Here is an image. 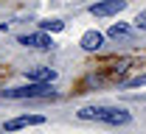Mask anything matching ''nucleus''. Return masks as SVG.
Returning a JSON list of instances; mask_svg holds the SVG:
<instances>
[{
	"mask_svg": "<svg viewBox=\"0 0 146 134\" xmlns=\"http://www.w3.org/2000/svg\"><path fill=\"white\" fill-rule=\"evenodd\" d=\"M79 117L82 120H96V123H107V126H127V123H132V115L127 109L107 106V103L84 106V109H79Z\"/></svg>",
	"mask_w": 146,
	"mask_h": 134,
	"instance_id": "f257e3e1",
	"label": "nucleus"
},
{
	"mask_svg": "<svg viewBox=\"0 0 146 134\" xmlns=\"http://www.w3.org/2000/svg\"><path fill=\"white\" fill-rule=\"evenodd\" d=\"M54 81H31L25 87H11V90H3L0 95L9 98V101H31V98H56V90L51 87Z\"/></svg>",
	"mask_w": 146,
	"mask_h": 134,
	"instance_id": "f03ea898",
	"label": "nucleus"
},
{
	"mask_svg": "<svg viewBox=\"0 0 146 134\" xmlns=\"http://www.w3.org/2000/svg\"><path fill=\"white\" fill-rule=\"evenodd\" d=\"M127 8V0H101V3H93L90 14L93 17H110V14H118Z\"/></svg>",
	"mask_w": 146,
	"mask_h": 134,
	"instance_id": "7ed1b4c3",
	"label": "nucleus"
},
{
	"mask_svg": "<svg viewBox=\"0 0 146 134\" xmlns=\"http://www.w3.org/2000/svg\"><path fill=\"white\" fill-rule=\"evenodd\" d=\"M20 45H25V48H39V50H48V48H54V39L48 37L45 31H36V34H23V37H20Z\"/></svg>",
	"mask_w": 146,
	"mask_h": 134,
	"instance_id": "20e7f679",
	"label": "nucleus"
},
{
	"mask_svg": "<svg viewBox=\"0 0 146 134\" xmlns=\"http://www.w3.org/2000/svg\"><path fill=\"white\" fill-rule=\"evenodd\" d=\"M45 117L42 115H23V117H14L6 123V131H17V129H25V126H42Z\"/></svg>",
	"mask_w": 146,
	"mask_h": 134,
	"instance_id": "39448f33",
	"label": "nucleus"
},
{
	"mask_svg": "<svg viewBox=\"0 0 146 134\" xmlns=\"http://www.w3.org/2000/svg\"><path fill=\"white\" fill-rule=\"evenodd\" d=\"M101 45H104V34H98V31H84V34H82V48H84V50H98V48H101Z\"/></svg>",
	"mask_w": 146,
	"mask_h": 134,
	"instance_id": "423d86ee",
	"label": "nucleus"
},
{
	"mask_svg": "<svg viewBox=\"0 0 146 134\" xmlns=\"http://www.w3.org/2000/svg\"><path fill=\"white\" fill-rule=\"evenodd\" d=\"M25 76H28V81H56V70H51V67H31Z\"/></svg>",
	"mask_w": 146,
	"mask_h": 134,
	"instance_id": "0eeeda50",
	"label": "nucleus"
},
{
	"mask_svg": "<svg viewBox=\"0 0 146 134\" xmlns=\"http://www.w3.org/2000/svg\"><path fill=\"white\" fill-rule=\"evenodd\" d=\"M107 37H112V39H127V37H132V28H129L127 22H115V25H110Z\"/></svg>",
	"mask_w": 146,
	"mask_h": 134,
	"instance_id": "6e6552de",
	"label": "nucleus"
},
{
	"mask_svg": "<svg viewBox=\"0 0 146 134\" xmlns=\"http://www.w3.org/2000/svg\"><path fill=\"white\" fill-rule=\"evenodd\" d=\"M39 25H42V31H62V28H65V22H62V20H45V22H39Z\"/></svg>",
	"mask_w": 146,
	"mask_h": 134,
	"instance_id": "1a4fd4ad",
	"label": "nucleus"
},
{
	"mask_svg": "<svg viewBox=\"0 0 146 134\" xmlns=\"http://www.w3.org/2000/svg\"><path fill=\"white\" fill-rule=\"evenodd\" d=\"M124 87H146V73H141V76H135V78H129V81H124Z\"/></svg>",
	"mask_w": 146,
	"mask_h": 134,
	"instance_id": "9d476101",
	"label": "nucleus"
},
{
	"mask_svg": "<svg viewBox=\"0 0 146 134\" xmlns=\"http://www.w3.org/2000/svg\"><path fill=\"white\" fill-rule=\"evenodd\" d=\"M135 25H138V28H143V31H146V11H141V14L135 17Z\"/></svg>",
	"mask_w": 146,
	"mask_h": 134,
	"instance_id": "9b49d317",
	"label": "nucleus"
}]
</instances>
